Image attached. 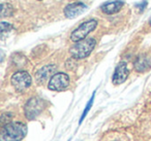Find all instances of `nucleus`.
<instances>
[{
  "label": "nucleus",
  "instance_id": "1",
  "mask_svg": "<svg viewBox=\"0 0 151 141\" xmlns=\"http://www.w3.org/2000/svg\"><path fill=\"white\" fill-rule=\"evenodd\" d=\"M27 134V126L21 122H9L1 128V141H21Z\"/></svg>",
  "mask_w": 151,
  "mask_h": 141
},
{
  "label": "nucleus",
  "instance_id": "2",
  "mask_svg": "<svg viewBox=\"0 0 151 141\" xmlns=\"http://www.w3.org/2000/svg\"><path fill=\"white\" fill-rule=\"evenodd\" d=\"M95 46H96V41L94 38H85L81 41L76 42L69 48V53L75 59H84L91 54Z\"/></svg>",
  "mask_w": 151,
  "mask_h": 141
},
{
  "label": "nucleus",
  "instance_id": "3",
  "mask_svg": "<svg viewBox=\"0 0 151 141\" xmlns=\"http://www.w3.org/2000/svg\"><path fill=\"white\" fill-rule=\"evenodd\" d=\"M46 107L45 101L40 97H32L27 101L24 107V112L28 120H33L42 112Z\"/></svg>",
  "mask_w": 151,
  "mask_h": 141
},
{
  "label": "nucleus",
  "instance_id": "4",
  "mask_svg": "<svg viewBox=\"0 0 151 141\" xmlns=\"http://www.w3.org/2000/svg\"><path fill=\"white\" fill-rule=\"evenodd\" d=\"M96 26H97V21L94 19H91V20H88V21L84 22V23L81 24L77 29L71 32L70 39L73 40V42H78V41H81V40L85 39L86 36L96 28Z\"/></svg>",
  "mask_w": 151,
  "mask_h": 141
},
{
  "label": "nucleus",
  "instance_id": "5",
  "mask_svg": "<svg viewBox=\"0 0 151 141\" xmlns=\"http://www.w3.org/2000/svg\"><path fill=\"white\" fill-rule=\"evenodd\" d=\"M11 81H12L13 87L15 88L17 91L23 92L30 87V85H31V83H32V78L27 71L20 70L14 73L11 78Z\"/></svg>",
  "mask_w": 151,
  "mask_h": 141
},
{
  "label": "nucleus",
  "instance_id": "6",
  "mask_svg": "<svg viewBox=\"0 0 151 141\" xmlns=\"http://www.w3.org/2000/svg\"><path fill=\"white\" fill-rule=\"evenodd\" d=\"M69 85V77L66 73L58 72L52 76L49 81L48 88L51 91H62Z\"/></svg>",
  "mask_w": 151,
  "mask_h": 141
},
{
  "label": "nucleus",
  "instance_id": "7",
  "mask_svg": "<svg viewBox=\"0 0 151 141\" xmlns=\"http://www.w3.org/2000/svg\"><path fill=\"white\" fill-rule=\"evenodd\" d=\"M56 70H57V66L56 65H47L44 66L42 68H40L37 72L35 73V80L38 85L40 83H44L46 80H48L49 78H52V76L54 74H56Z\"/></svg>",
  "mask_w": 151,
  "mask_h": 141
},
{
  "label": "nucleus",
  "instance_id": "8",
  "mask_svg": "<svg viewBox=\"0 0 151 141\" xmlns=\"http://www.w3.org/2000/svg\"><path fill=\"white\" fill-rule=\"evenodd\" d=\"M128 74H129V71H128V69H127L126 63L120 62L115 69V72H114V74H113L112 81H113L114 85H121V83H123L124 81L127 79Z\"/></svg>",
  "mask_w": 151,
  "mask_h": 141
},
{
  "label": "nucleus",
  "instance_id": "9",
  "mask_svg": "<svg viewBox=\"0 0 151 141\" xmlns=\"http://www.w3.org/2000/svg\"><path fill=\"white\" fill-rule=\"evenodd\" d=\"M87 9V5L82 2H75L66 5L64 9V16L67 19H73L80 16L85 9Z\"/></svg>",
  "mask_w": 151,
  "mask_h": 141
},
{
  "label": "nucleus",
  "instance_id": "10",
  "mask_svg": "<svg viewBox=\"0 0 151 141\" xmlns=\"http://www.w3.org/2000/svg\"><path fill=\"white\" fill-rule=\"evenodd\" d=\"M134 70L138 72H145L151 67V58L146 54H142L137 57L134 62Z\"/></svg>",
  "mask_w": 151,
  "mask_h": 141
},
{
  "label": "nucleus",
  "instance_id": "11",
  "mask_svg": "<svg viewBox=\"0 0 151 141\" xmlns=\"http://www.w3.org/2000/svg\"><path fill=\"white\" fill-rule=\"evenodd\" d=\"M123 1L116 0V1H111V2H107L105 4H103L101 6V9L103 13L107 14V15H114V14L118 13L123 7Z\"/></svg>",
  "mask_w": 151,
  "mask_h": 141
},
{
  "label": "nucleus",
  "instance_id": "12",
  "mask_svg": "<svg viewBox=\"0 0 151 141\" xmlns=\"http://www.w3.org/2000/svg\"><path fill=\"white\" fill-rule=\"evenodd\" d=\"M14 13V9L11 4L9 3H3L1 5V17L2 18H5V17H9L12 16Z\"/></svg>",
  "mask_w": 151,
  "mask_h": 141
},
{
  "label": "nucleus",
  "instance_id": "13",
  "mask_svg": "<svg viewBox=\"0 0 151 141\" xmlns=\"http://www.w3.org/2000/svg\"><path fill=\"white\" fill-rule=\"evenodd\" d=\"M94 96H95V93H93V95H92V97H91V99L89 100V102H88V104L86 105V107H85V110H84V112L82 113V116H81V120H80V122H82V120L85 118V116L87 115V113H88V111H89V109L91 108V106H92V104H93V100H94Z\"/></svg>",
  "mask_w": 151,
  "mask_h": 141
},
{
  "label": "nucleus",
  "instance_id": "14",
  "mask_svg": "<svg viewBox=\"0 0 151 141\" xmlns=\"http://www.w3.org/2000/svg\"><path fill=\"white\" fill-rule=\"evenodd\" d=\"M0 29H1V34H4L5 32H9L12 29V25L9 23H5V22H1V25H0Z\"/></svg>",
  "mask_w": 151,
  "mask_h": 141
},
{
  "label": "nucleus",
  "instance_id": "15",
  "mask_svg": "<svg viewBox=\"0 0 151 141\" xmlns=\"http://www.w3.org/2000/svg\"><path fill=\"white\" fill-rule=\"evenodd\" d=\"M149 25H150V26H151V19H150V20H149Z\"/></svg>",
  "mask_w": 151,
  "mask_h": 141
}]
</instances>
